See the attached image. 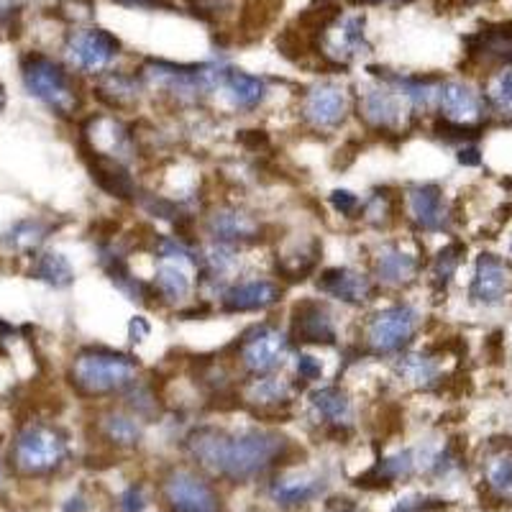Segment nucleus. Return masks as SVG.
<instances>
[{
    "mask_svg": "<svg viewBox=\"0 0 512 512\" xmlns=\"http://www.w3.org/2000/svg\"><path fill=\"white\" fill-rule=\"evenodd\" d=\"M185 451L213 477L244 484L264 477L290 454V441L272 428H216L200 425L185 438Z\"/></svg>",
    "mask_w": 512,
    "mask_h": 512,
    "instance_id": "nucleus-1",
    "label": "nucleus"
},
{
    "mask_svg": "<svg viewBox=\"0 0 512 512\" xmlns=\"http://www.w3.org/2000/svg\"><path fill=\"white\" fill-rule=\"evenodd\" d=\"M139 359L108 346H85L70 361L72 390L88 400L123 395L139 379Z\"/></svg>",
    "mask_w": 512,
    "mask_h": 512,
    "instance_id": "nucleus-2",
    "label": "nucleus"
},
{
    "mask_svg": "<svg viewBox=\"0 0 512 512\" xmlns=\"http://www.w3.org/2000/svg\"><path fill=\"white\" fill-rule=\"evenodd\" d=\"M21 80L31 98L47 105L57 116L75 118L80 113L82 98L75 77L49 54L26 52L21 57Z\"/></svg>",
    "mask_w": 512,
    "mask_h": 512,
    "instance_id": "nucleus-3",
    "label": "nucleus"
},
{
    "mask_svg": "<svg viewBox=\"0 0 512 512\" xmlns=\"http://www.w3.org/2000/svg\"><path fill=\"white\" fill-rule=\"evenodd\" d=\"M292 349V338L287 328L274 320H262L246 328L239 341L231 346V359L246 379L269 377L285 367Z\"/></svg>",
    "mask_w": 512,
    "mask_h": 512,
    "instance_id": "nucleus-4",
    "label": "nucleus"
},
{
    "mask_svg": "<svg viewBox=\"0 0 512 512\" xmlns=\"http://www.w3.org/2000/svg\"><path fill=\"white\" fill-rule=\"evenodd\" d=\"M420 328V310L410 303L384 305L374 310L361 326V349L367 356H400L415 341Z\"/></svg>",
    "mask_w": 512,
    "mask_h": 512,
    "instance_id": "nucleus-5",
    "label": "nucleus"
},
{
    "mask_svg": "<svg viewBox=\"0 0 512 512\" xmlns=\"http://www.w3.org/2000/svg\"><path fill=\"white\" fill-rule=\"evenodd\" d=\"M67 459V436L57 425L29 423L13 438L11 464L24 477H47Z\"/></svg>",
    "mask_w": 512,
    "mask_h": 512,
    "instance_id": "nucleus-6",
    "label": "nucleus"
},
{
    "mask_svg": "<svg viewBox=\"0 0 512 512\" xmlns=\"http://www.w3.org/2000/svg\"><path fill=\"white\" fill-rule=\"evenodd\" d=\"M121 39L108 29H75L64 41V57L82 75H103L121 54Z\"/></svg>",
    "mask_w": 512,
    "mask_h": 512,
    "instance_id": "nucleus-7",
    "label": "nucleus"
},
{
    "mask_svg": "<svg viewBox=\"0 0 512 512\" xmlns=\"http://www.w3.org/2000/svg\"><path fill=\"white\" fill-rule=\"evenodd\" d=\"M351 98L336 82H315L300 95L297 113L303 123L318 134H333L346 123L351 113Z\"/></svg>",
    "mask_w": 512,
    "mask_h": 512,
    "instance_id": "nucleus-8",
    "label": "nucleus"
},
{
    "mask_svg": "<svg viewBox=\"0 0 512 512\" xmlns=\"http://www.w3.org/2000/svg\"><path fill=\"white\" fill-rule=\"evenodd\" d=\"M167 512H223L218 489L192 469H169L162 479Z\"/></svg>",
    "mask_w": 512,
    "mask_h": 512,
    "instance_id": "nucleus-9",
    "label": "nucleus"
},
{
    "mask_svg": "<svg viewBox=\"0 0 512 512\" xmlns=\"http://www.w3.org/2000/svg\"><path fill=\"white\" fill-rule=\"evenodd\" d=\"M356 113H359V121H364V126L369 131L395 134V131L402 128L405 118H408L410 105L387 82L377 80L374 85L364 88V93H359V98H356Z\"/></svg>",
    "mask_w": 512,
    "mask_h": 512,
    "instance_id": "nucleus-10",
    "label": "nucleus"
},
{
    "mask_svg": "<svg viewBox=\"0 0 512 512\" xmlns=\"http://www.w3.org/2000/svg\"><path fill=\"white\" fill-rule=\"evenodd\" d=\"M402 210L408 221L418 228L420 233H443L451 228L454 221V213H451V205H448L446 195L438 185H413L405 190V195L400 198Z\"/></svg>",
    "mask_w": 512,
    "mask_h": 512,
    "instance_id": "nucleus-11",
    "label": "nucleus"
},
{
    "mask_svg": "<svg viewBox=\"0 0 512 512\" xmlns=\"http://www.w3.org/2000/svg\"><path fill=\"white\" fill-rule=\"evenodd\" d=\"M512 292V267L505 256L484 254L474 262L472 282H469V300L479 308H497Z\"/></svg>",
    "mask_w": 512,
    "mask_h": 512,
    "instance_id": "nucleus-12",
    "label": "nucleus"
},
{
    "mask_svg": "<svg viewBox=\"0 0 512 512\" xmlns=\"http://www.w3.org/2000/svg\"><path fill=\"white\" fill-rule=\"evenodd\" d=\"M420 272H423L420 254L402 246L400 241H387L372 256V280L384 290H405L418 280Z\"/></svg>",
    "mask_w": 512,
    "mask_h": 512,
    "instance_id": "nucleus-13",
    "label": "nucleus"
},
{
    "mask_svg": "<svg viewBox=\"0 0 512 512\" xmlns=\"http://www.w3.org/2000/svg\"><path fill=\"white\" fill-rule=\"evenodd\" d=\"M292 344L300 346H336L338 331L336 318L331 308L320 300H300L290 313V326H287Z\"/></svg>",
    "mask_w": 512,
    "mask_h": 512,
    "instance_id": "nucleus-14",
    "label": "nucleus"
},
{
    "mask_svg": "<svg viewBox=\"0 0 512 512\" xmlns=\"http://www.w3.org/2000/svg\"><path fill=\"white\" fill-rule=\"evenodd\" d=\"M285 287L280 282L267 280V277H254V280L233 282L218 297V310L226 315L239 313H264L274 305L282 303Z\"/></svg>",
    "mask_w": 512,
    "mask_h": 512,
    "instance_id": "nucleus-15",
    "label": "nucleus"
},
{
    "mask_svg": "<svg viewBox=\"0 0 512 512\" xmlns=\"http://www.w3.org/2000/svg\"><path fill=\"white\" fill-rule=\"evenodd\" d=\"M436 108L441 111L443 121L459 123V126L477 128V123L487 116V103L482 95L472 85L459 80H441Z\"/></svg>",
    "mask_w": 512,
    "mask_h": 512,
    "instance_id": "nucleus-16",
    "label": "nucleus"
},
{
    "mask_svg": "<svg viewBox=\"0 0 512 512\" xmlns=\"http://www.w3.org/2000/svg\"><path fill=\"white\" fill-rule=\"evenodd\" d=\"M205 233L216 244L244 246L256 244L262 239L264 226L246 210L236 208V205H223V208H216L205 218Z\"/></svg>",
    "mask_w": 512,
    "mask_h": 512,
    "instance_id": "nucleus-17",
    "label": "nucleus"
},
{
    "mask_svg": "<svg viewBox=\"0 0 512 512\" xmlns=\"http://www.w3.org/2000/svg\"><path fill=\"white\" fill-rule=\"evenodd\" d=\"M320 295L331 297L336 303L349 305V308H361L374 297V280L369 274L351 267H328L318 274Z\"/></svg>",
    "mask_w": 512,
    "mask_h": 512,
    "instance_id": "nucleus-18",
    "label": "nucleus"
},
{
    "mask_svg": "<svg viewBox=\"0 0 512 512\" xmlns=\"http://www.w3.org/2000/svg\"><path fill=\"white\" fill-rule=\"evenodd\" d=\"M310 413L333 436H346L354 425V402L338 384H323L308 395Z\"/></svg>",
    "mask_w": 512,
    "mask_h": 512,
    "instance_id": "nucleus-19",
    "label": "nucleus"
},
{
    "mask_svg": "<svg viewBox=\"0 0 512 512\" xmlns=\"http://www.w3.org/2000/svg\"><path fill=\"white\" fill-rule=\"evenodd\" d=\"M466 54L477 67H512V24H495L466 39Z\"/></svg>",
    "mask_w": 512,
    "mask_h": 512,
    "instance_id": "nucleus-20",
    "label": "nucleus"
},
{
    "mask_svg": "<svg viewBox=\"0 0 512 512\" xmlns=\"http://www.w3.org/2000/svg\"><path fill=\"white\" fill-rule=\"evenodd\" d=\"M295 387L287 379L269 374V377H251L239 387V402L249 405L256 413H280L290 408Z\"/></svg>",
    "mask_w": 512,
    "mask_h": 512,
    "instance_id": "nucleus-21",
    "label": "nucleus"
},
{
    "mask_svg": "<svg viewBox=\"0 0 512 512\" xmlns=\"http://www.w3.org/2000/svg\"><path fill=\"white\" fill-rule=\"evenodd\" d=\"M85 159H88L90 177H93L95 185L111 195L116 200H136L139 198V187H136V177L131 175L126 162H118L113 157H105V154L98 152H82Z\"/></svg>",
    "mask_w": 512,
    "mask_h": 512,
    "instance_id": "nucleus-22",
    "label": "nucleus"
},
{
    "mask_svg": "<svg viewBox=\"0 0 512 512\" xmlns=\"http://www.w3.org/2000/svg\"><path fill=\"white\" fill-rule=\"evenodd\" d=\"M326 479L315 474H300V477H277L269 484V497L282 510H295L315 502L326 495Z\"/></svg>",
    "mask_w": 512,
    "mask_h": 512,
    "instance_id": "nucleus-23",
    "label": "nucleus"
},
{
    "mask_svg": "<svg viewBox=\"0 0 512 512\" xmlns=\"http://www.w3.org/2000/svg\"><path fill=\"white\" fill-rule=\"evenodd\" d=\"M397 377L415 390H433L443 379V361L433 351H413L400 354L395 364Z\"/></svg>",
    "mask_w": 512,
    "mask_h": 512,
    "instance_id": "nucleus-24",
    "label": "nucleus"
},
{
    "mask_svg": "<svg viewBox=\"0 0 512 512\" xmlns=\"http://www.w3.org/2000/svg\"><path fill=\"white\" fill-rule=\"evenodd\" d=\"M144 90L139 75H126V72L108 70L100 75V80L95 82L93 95L103 105H108L111 111H126L131 105L139 103V95Z\"/></svg>",
    "mask_w": 512,
    "mask_h": 512,
    "instance_id": "nucleus-25",
    "label": "nucleus"
},
{
    "mask_svg": "<svg viewBox=\"0 0 512 512\" xmlns=\"http://www.w3.org/2000/svg\"><path fill=\"white\" fill-rule=\"evenodd\" d=\"M223 93L236 111L251 113L262 108L269 95V82L259 75H249L244 70H228L223 80Z\"/></svg>",
    "mask_w": 512,
    "mask_h": 512,
    "instance_id": "nucleus-26",
    "label": "nucleus"
},
{
    "mask_svg": "<svg viewBox=\"0 0 512 512\" xmlns=\"http://www.w3.org/2000/svg\"><path fill=\"white\" fill-rule=\"evenodd\" d=\"M415 469H418V454L410 451V448H405V451H397V454L379 459L367 474H361L356 484L369 489L392 487V484L400 482V479H408Z\"/></svg>",
    "mask_w": 512,
    "mask_h": 512,
    "instance_id": "nucleus-27",
    "label": "nucleus"
},
{
    "mask_svg": "<svg viewBox=\"0 0 512 512\" xmlns=\"http://www.w3.org/2000/svg\"><path fill=\"white\" fill-rule=\"evenodd\" d=\"M320 264V244L318 239L297 241L290 249L277 254V274L285 282H303L308 274H313Z\"/></svg>",
    "mask_w": 512,
    "mask_h": 512,
    "instance_id": "nucleus-28",
    "label": "nucleus"
},
{
    "mask_svg": "<svg viewBox=\"0 0 512 512\" xmlns=\"http://www.w3.org/2000/svg\"><path fill=\"white\" fill-rule=\"evenodd\" d=\"M482 479L492 500L512 505V446L495 448L484 459Z\"/></svg>",
    "mask_w": 512,
    "mask_h": 512,
    "instance_id": "nucleus-29",
    "label": "nucleus"
},
{
    "mask_svg": "<svg viewBox=\"0 0 512 512\" xmlns=\"http://www.w3.org/2000/svg\"><path fill=\"white\" fill-rule=\"evenodd\" d=\"M154 290L157 303L164 305H180L185 303L192 292V280L187 274V267L175 262H162L154 272V280L149 282Z\"/></svg>",
    "mask_w": 512,
    "mask_h": 512,
    "instance_id": "nucleus-30",
    "label": "nucleus"
},
{
    "mask_svg": "<svg viewBox=\"0 0 512 512\" xmlns=\"http://www.w3.org/2000/svg\"><path fill=\"white\" fill-rule=\"evenodd\" d=\"M100 433L111 446L116 448H134L141 443L144 436V428H141V420L134 413H126V410H108V413L100 418Z\"/></svg>",
    "mask_w": 512,
    "mask_h": 512,
    "instance_id": "nucleus-31",
    "label": "nucleus"
},
{
    "mask_svg": "<svg viewBox=\"0 0 512 512\" xmlns=\"http://www.w3.org/2000/svg\"><path fill=\"white\" fill-rule=\"evenodd\" d=\"M31 277L54 287V290H64L75 282V269H72L70 259L59 251H44V254L34 256Z\"/></svg>",
    "mask_w": 512,
    "mask_h": 512,
    "instance_id": "nucleus-32",
    "label": "nucleus"
},
{
    "mask_svg": "<svg viewBox=\"0 0 512 512\" xmlns=\"http://www.w3.org/2000/svg\"><path fill=\"white\" fill-rule=\"evenodd\" d=\"M47 233V223L39 221V218H26V221H18L16 226L6 233L3 244L11 251H26V254H31V251L39 249L41 241L47 239Z\"/></svg>",
    "mask_w": 512,
    "mask_h": 512,
    "instance_id": "nucleus-33",
    "label": "nucleus"
},
{
    "mask_svg": "<svg viewBox=\"0 0 512 512\" xmlns=\"http://www.w3.org/2000/svg\"><path fill=\"white\" fill-rule=\"evenodd\" d=\"M461 256H464V246L461 244H448L446 249L438 251L431 262V282L436 290H446L448 282L454 280L456 269L461 264Z\"/></svg>",
    "mask_w": 512,
    "mask_h": 512,
    "instance_id": "nucleus-34",
    "label": "nucleus"
},
{
    "mask_svg": "<svg viewBox=\"0 0 512 512\" xmlns=\"http://www.w3.org/2000/svg\"><path fill=\"white\" fill-rule=\"evenodd\" d=\"M395 195H390L387 190H377L372 192L364 203H361V218L372 226H384V223H390L392 216H395Z\"/></svg>",
    "mask_w": 512,
    "mask_h": 512,
    "instance_id": "nucleus-35",
    "label": "nucleus"
},
{
    "mask_svg": "<svg viewBox=\"0 0 512 512\" xmlns=\"http://www.w3.org/2000/svg\"><path fill=\"white\" fill-rule=\"evenodd\" d=\"M487 103L502 116H512V67L489 77Z\"/></svg>",
    "mask_w": 512,
    "mask_h": 512,
    "instance_id": "nucleus-36",
    "label": "nucleus"
},
{
    "mask_svg": "<svg viewBox=\"0 0 512 512\" xmlns=\"http://www.w3.org/2000/svg\"><path fill=\"white\" fill-rule=\"evenodd\" d=\"M295 374L300 384H315L323 377V361H320L318 356L300 351V354L295 356Z\"/></svg>",
    "mask_w": 512,
    "mask_h": 512,
    "instance_id": "nucleus-37",
    "label": "nucleus"
},
{
    "mask_svg": "<svg viewBox=\"0 0 512 512\" xmlns=\"http://www.w3.org/2000/svg\"><path fill=\"white\" fill-rule=\"evenodd\" d=\"M231 0H187V8L192 11V16H198L205 24H213L223 16V11L228 8Z\"/></svg>",
    "mask_w": 512,
    "mask_h": 512,
    "instance_id": "nucleus-38",
    "label": "nucleus"
},
{
    "mask_svg": "<svg viewBox=\"0 0 512 512\" xmlns=\"http://www.w3.org/2000/svg\"><path fill=\"white\" fill-rule=\"evenodd\" d=\"M331 205L336 213H341L344 218H354L361 210L359 195H354L351 190H333L331 192Z\"/></svg>",
    "mask_w": 512,
    "mask_h": 512,
    "instance_id": "nucleus-39",
    "label": "nucleus"
},
{
    "mask_svg": "<svg viewBox=\"0 0 512 512\" xmlns=\"http://www.w3.org/2000/svg\"><path fill=\"white\" fill-rule=\"evenodd\" d=\"M121 512H144L146 510V497H144V489L141 484H131L121 495Z\"/></svg>",
    "mask_w": 512,
    "mask_h": 512,
    "instance_id": "nucleus-40",
    "label": "nucleus"
},
{
    "mask_svg": "<svg viewBox=\"0 0 512 512\" xmlns=\"http://www.w3.org/2000/svg\"><path fill=\"white\" fill-rule=\"evenodd\" d=\"M236 139H239L246 149H251V152H262V149L269 146V136L264 134V131H239Z\"/></svg>",
    "mask_w": 512,
    "mask_h": 512,
    "instance_id": "nucleus-41",
    "label": "nucleus"
},
{
    "mask_svg": "<svg viewBox=\"0 0 512 512\" xmlns=\"http://www.w3.org/2000/svg\"><path fill=\"white\" fill-rule=\"evenodd\" d=\"M149 333H152V326H149V320L144 318V315H134L131 318V323H128V338L131 341H144V338H149Z\"/></svg>",
    "mask_w": 512,
    "mask_h": 512,
    "instance_id": "nucleus-42",
    "label": "nucleus"
},
{
    "mask_svg": "<svg viewBox=\"0 0 512 512\" xmlns=\"http://www.w3.org/2000/svg\"><path fill=\"white\" fill-rule=\"evenodd\" d=\"M113 3H118V6H126V8H146V11L169 6V0H113Z\"/></svg>",
    "mask_w": 512,
    "mask_h": 512,
    "instance_id": "nucleus-43",
    "label": "nucleus"
},
{
    "mask_svg": "<svg viewBox=\"0 0 512 512\" xmlns=\"http://www.w3.org/2000/svg\"><path fill=\"white\" fill-rule=\"evenodd\" d=\"M459 162L466 164V167H477V164L482 162V157H479V149H474V146H466V149H461Z\"/></svg>",
    "mask_w": 512,
    "mask_h": 512,
    "instance_id": "nucleus-44",
    "label": "nucleus"
},
{
    "mask_svg": "<svg viewBox=\"0 0 512 512\" xmlns=\"http://www.w3.org/2000/svg\"><path fill=\"white\" fill-rule=\"evenodd\" d=\"M62 512H88V502H85V497L82 495H72L70 500L64 502Z\"/></svg>",
    "mask_w": 512,
    "mask_h": 512,
    "instance_id": "nucleus-45",
    "label": "nucleus"
},
{
    "mask_svg": "<svg viewBox=\"0 0 512 512\" xmlns=\"http://www.w3.org/2000/svg\"><path fill=\"white\" fill-rule=\"evenodd\" d=\"M323 512H356V507L351 505L349 500H341V502H333V505H328Z\"/></svg>",
    "mask_w": 512,
    "mask_h": 512,
    "instance_id": "nucleus-46",
    "label": "nucleus"
},
{
    "mask_svg": "<svg viewBox=\"0 0 512 512\" xmlns=\"http://www.w3.org/2000/svg\"><path fill=\"white\" fill-rule=\"evenodd\" d=\"M8 336H13V326L11 323H6V320H0V341Z\"/></svg>",
    "mask_w": 512,
    "mask_h": 512,
    "instance_id": "nucleus-47",
    "label": "nucleus"
},
{
    "mask_svg": "<svg viewBox=\"0 0 512 512\" xmlns=\"http://www.w3.org/2000/svg\"><path fill=\"white\" fill-rule=\"evenodd\" d=\"M6 103V88H3V82H0V108Z\"/></svg>",
    "mask_w": 512,
    "mask_h": 512,
    "instance_id": "nucleus-48",
    "label": "nucleus"
},
{
    "mask_svg": "<svg viewBox=\"0 0 512 512\" xmlns=\"http://www.w3.org/2000/svg\"><path fill=\"white\" fill-rule=\"evenodd\" d=\"M0 484H3V461H0Z\"/></svg>",
    "mask_w": 512,
    "mask_h": 512,
    "instance_id": "nucleus-49",
    "label": "nucleus"
},
{
    "mask_svg": "<svg viewBox=\"0 0 512 512\" xmlns=\"http://www.w3.org/2000/svg\"><path fill=\"white\" fill-rule=\"evenodd\" d=\"M507 249H510V254H512V236H510V241H507Z\"/></svg>",
    "mask_w": 512,
    "mask_h": 512,
    "instance_id": "nucleus-50",
    "label": "nucleus"
}]
</instances>
